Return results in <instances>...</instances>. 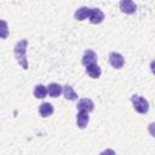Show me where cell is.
Listing matches in <instances>:
<instances>
[{"label":"cell","instance_id":"cell-7","mask_svg":"<svg viewBox=\"0 0 155 155\" xmlns=\"http://www.w3.org/2000/svg\"><path fill=\"white\" fill-rule=\"evenodd\" d=\"M88 111H85V110H79L78 115H76V124H78V127L84 130L87 124H88Z\"/></svg>","mask_w":155,"mask_h":155},{"label":"cell","instance_id":"cell-6","mask_svg":"<svg viewBox=\"0 0 155 155\" xmlns=\"http://www.w3.org/2000/svg\"><path fill=\"white\" fill-rule=\"evenodd\" d=\"M88 19H90V22H91L92 24H99V23H102L103 19H104V13H103L102 10H99V8H91Z\"/></svg>","mask_w":155,"mask_h":155},{"label":"cell","instance_id":"cell-1","mask_svg":"<svg viewBox=\"0 0 155 155\" xmlns=\"http://www.w3.org/2000/svg\"><path fill=\"white\" fill-rule=\"evenodd\" d=\"M27 47H28V40H21L15 45V57L18 64L27 70L28 69V61H27Z\"/></svg>","mask_w":155,"mask_h":155},{"label":"cell","instance_id":"cell-2","mask_svg":"<svg viewBox=\"0 0 155 155\" xmlns=\"http://www.w3.org/2000/svg\"><path fill=\"white\" fill-rule=\"evenodd\" d=\"M131 102H132L133 108H134V110L137 113H139V114L148 113V110H149V102L144 97L134 94V96L131 97Z\"/></svg>","mask_w":155,"mask_h":155},{"label":"cell","instance_id":"cell-3","mask_svg":"<svg viewBox=\"0 0 155 155\" xmlns=\"http://www.w3.org/2000/svg\"><path fill=\"white\" fill-rule=\"evenodd\" d=\"M109 63L111 64V67H114L116 69H120L125 64V58H124L122 54H120L117 52H111L109 54Z\"/></svg>","mask_w":155,"mask_h":155},{"label":"cell","instance_id":"cell-8","mask_svg":"<svg viewBox=\"0 0 155 155\" xmlns=\"http://www.w3.org/2000/svg\"><path fill=\"white\" fill-rule=\"evenodd\" d=\"M76 108H78L79 110H85V111L91 113V111L94 109V104H93V102H92L90 98H82V99H80V101L78 102Z\"/></svg>","mask_w":155,"mask_h":155},{"label":"cell","instance_id":"cell-10","mask_svg":"<svg viewBox=\"0 0 155 155\" xmlns=\"http://www.w3.org/2000/svg\"><path fill=\"white\" fill-rule=\"evenodd\" d=\"M90 12H91V8H90V7L82 6V7H80V8H78V10L75 11L74 17H75V19H78V21H84V19H86V18L90 17Z\"/></svg>","mask_w":155,"mask_h":155},{"label":"cell","instance_id":"cell-5","mask_svg":"<svg viewBox=\"0 0 155 155\" xmlns=\"http://www.w3.org/2000/svg\"><path fill=\"white\" fill-rule=\"evenodd\" d=\"M81 63L85 67H87L90 64H93V63H97V54H96V52L92 51V50H86L84 52L82 58H81Z\"/></svg>","mask_w":155,"mask_h":155},{"label":"cell","instance_id":"cell-4","mask_svg":"<svg viewBox=\"0 0 155 155\" xmlns=\"http://www.w3.org/2000/svg\"><path fill=\"white\" fill-rule=\"evenodd\" d=\"M120 10L126 15H132L137 10V5L133 0H120Z\"/></svg>","mask_w":155,"mask_h":155},{"label":"cell","instance_id":"cell-11","mask_svg":"<svg viewBox=\"0 0 155 155\" xmlns=\"http://www.w3.org/2000/svg\"><path fill=\"white\" fill-rule=\"evenodd\" d=\"M47 92L48 94L52 97V98H56L58 97L62 92H63V87L59 85V84H56V82H52L47 86Z\"/></svg>","mask_w":155,"mask_h":155},{"label":"cell","instance_id":"cell-15","mask_svg":"<svg viewBox=\"0 0 155 155\" xmlns=\"http://www.w3.org/2000/svg\"><path fill=\"white\" fill-rule=\"evenodd\" d=\"M148 131H149V133L155 138V122L149 124V126H148Z\"/></svg>","mask_w":155,"mask_h":155},{"label":"cell","instance_id":"cell-14","mask_svg":"<svg viewBox=\"0 0 155 155\" xmlns=\"http://www.w3.org/2000/svg\"><path fill=\"white\" fill-rule=\"evenodd\" d=\"M63 94H64V98H65V99H69V101H75V99H78L76 92H75V91L73 90V87L69 86V85H65V86L63 87Z\"/></svg>","mask_w":155,"mask_h":155},{"label":"cell","instance_id":"cell-16","mask_svg":"<svg viewBox=\"0 0 155 155\" xmlns=\"http://www.w3.org/2000/svg\"><path fill=\"white\" fill-rule=\"evenodd\" d=\"M150 69H151V71H153V74L155 75V61H153V62L150 63Z\"/></svg>","mask_w":155,"mask_h":155},{"label":"cell","instance_id":"cell-13","mask_svg":"<svg viewBox=\"0 0 155 155\" xmlns=\"http://www.w3.org/2000/svg\"><path fill=\"white\" fill-rule=\"evenodd\" d=\"M47 93H48V92H47V87H45V86L41 85V84H39V85H36V86L34 87V96H35V98H38V99L45 98Z\"/></svg>","mask_w":155,"mask_h":155},{"label":"cell","instance_id":"cell-12","mask_svg":"<svg viewBox=\"0 0 155 155\" xmlns=\"http://www.w3.org/2000/svg\"><path fill=\"white\" fill-rule=\"evenodd\" d=\"M39 113H40V115L42 117H48L50 115L53 114V107H52V104L51 103H47V102L42 103L39 107Z\"/></svg>","mask_w":155,"mask_h":155},{"label":"cell","instance_id":"cell-17","mask_svg":"<svg viewBox=\"0 0 155 155\" xmlns=\"http://www.w3.org/2000/svg\"><path fill=\"white\" fill-rule=\"evenodd\" d=\"M2 25H4V31H5V30H6V23H5V22H2ZM2 38H5V33H4Z\"/></svg>","mask_w":155,"mask_h":155},{"label":"cell","instance_id":"cell-9","mask_svg":"<svg viewBox=\"0 0 155 155\" xmlns=\"http://www.w3.org/2000/svg\"><path fill=\"white\" fill-rule=\"evenodd\" d=\"M86 73L88 74L90 78L98 79L101 76V74H102V69L97 63H93V64H90V65L86 67Z\"/></svg>","mask_w":155,"mask_h":155}]
</instances>
